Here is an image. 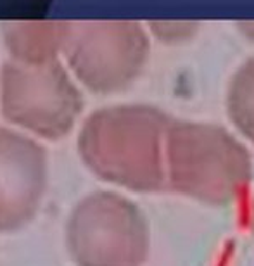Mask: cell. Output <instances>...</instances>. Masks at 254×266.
I'll return each instance as SVG.
<instances>
[{"mask_svg": "<svg viewBox=\"0 0 254 266\" xmlns=\"http://www.w3.org/2000/svg\"><path fill=\"white\" fill-rule=\"evenodd\" d=\"M168 178L173 188L196 199L223 204L234 199L251 177L242 149L211 143V147L178 146L171 149Z\"/></svg>", "mask_w": 254, "mask_h": 266, "instance_id": "cell-2", "label": "cell"}, {"mask_svg": "<svg viewBox=\"0 0 254 266\" xmlns=\"http://www.w3.org/2000/svg\"><path fill=\"white\" fill-rule=\"evenodd\" d=\"M45 187V154L19 135L0 132V230H12L35 214Z\"/></svg>", "mask_w": 254, "mask_h": 266, "instance_id": "cell-3", "label": "cell"}, {"mask_svg": "<svg viewBox=\"0 0 254 266\" xmlns=\"http://www.w3.org/2000/svg\"><path fill=\"white\" fill-rule=\"evenodd\" d=\"M71 220L70 244L80 266H138L144 261L147 230L128 201L106 194L90 197Z\"/></svg>", "mask_w": 254, "mask_h": 266, "instance_id": "cell-1", "label": "cell"}]
</instances>
